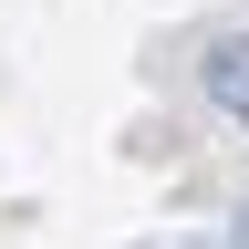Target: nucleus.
<instances>
[{
  "label": "nucleus",
  "instance_id": "1",
  "mask_svg": "<svg viewBox=\"0 0 249 249\" xmlns=\"http://www.w3.org/2000/svg\"><path fill=\"white\" fill-rule=\"evenodd\" d=\"M197 83H208V104L229 114V124H249V42H218L197 62Z\"/></svg>",
  "mask_w": 249,
  "mask_h": 249
}]
</instances>
